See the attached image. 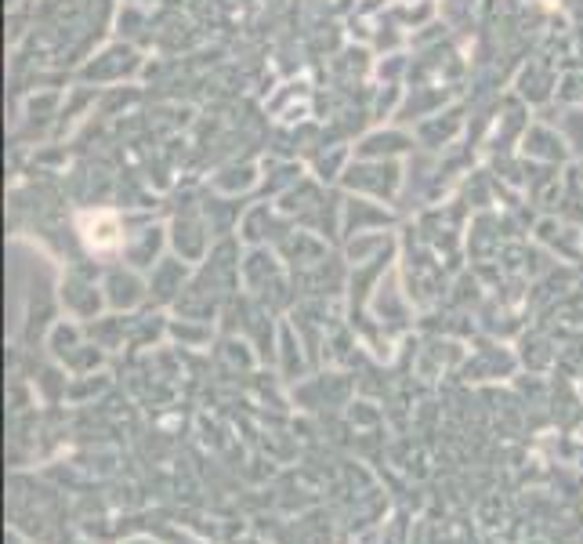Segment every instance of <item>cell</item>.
<instances>
[{"label": "cell", "instance_id": "cell-1", "mask_svg": "<svg viewBox=\"0 0 583 544\" xmlns=\"http://www.w3.org/2000/svg\"><path fill=\"white\" fill-rule=\"evenodd\" d=\"M83 229H88V243H95V247L116 243V222H113L109 215H95L91 222L83 218Z\"/></svg>", "mask_w": 583, "mask_h": 544}]
</instances>
